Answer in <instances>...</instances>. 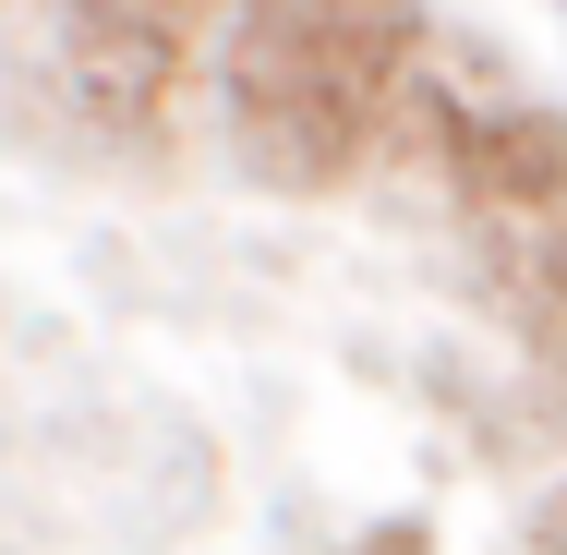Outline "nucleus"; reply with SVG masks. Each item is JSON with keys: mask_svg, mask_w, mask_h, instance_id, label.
<instances>
[{"mask_svg": "<svg viewBox=\"0 0 567 555\" xmlns=\"http://www.w3.org/2000/svg\"><path fill=\"white\" fill-rule=\"evenodd\" d=\"M423 49L435 37L411 0H241V24L218 49L229 145L266 182L327 194L362 157H386V97Z\"/></svg>", "mask_w": 567, "mask_h": 555, "instance_id": "f257e3e1", "label": "nucleus"}, {"mask_svg": "<svg viewBox=\"0 0 567 555\" xmlns=\"http://www.w3.org/2000/svg\"><path fill=\"white\" fill-rule=\"evenodd\" d=\"M49 12V73L61 97L121 133V145H157L169 133V97H182V24L157 12H110V0H37Z\"/></svg>", "mask_w": 567, "mask_h": 555, "instance_id": "f03ea898", "label": "nucleus"}, {"mask_svg": "<svg viewBox=\"0 0 567 555\" xmlns=\"http://www.w3.org/2000/svg\"><path fill=\"white\" fill-rule=\"evenodd\" d=\"M458 206L471 218H495L507 241H532V229H567V121L556 110H483V133L447 157Z\"/></svg>", "mask_w": 567, "mask_h": 555, "instance_id": "7ed1b4c3", "label": "nucleus"}, {"mask_svg": "<svg viewBox=\"0 0 567 555\" xmlns=\"http://www.w3.org/2000/svg\"><path fill=\"white\" fill-rule=\"evenodd\" d=\"M532 555H567V495H544V507H532Z\"/></svg>", "mask_w": 567, "mask_h": 555, "instance_id": "20e7f679", "label": "nucleus"}, {"mask_svg": "<svg viewBox=\"0 0 567 555\" xmlns=\"http://www.w3.org/2000/svg\"><path fill=\"white\" fill-rule=\"evenodd\" d=\"M110 12H157V24H194L206 0H110Z\"/></svg>", "mask_w": 567, "mask_h": 555, "instance_id": "39448f33", "label": "nucleus"}, {"mask_svg": "<svg viewBox=\"0 0 567 555\" xmlns=\"http://www.w3.org/2000/svg\"><path fill=\"white\" fill-rule=\"evenodd\" d=\"M374 555H423V532H411V520H399V532H374Z\"/></svg>", "mask_w": 567, "mask_h": 555, "instance_id": "423d86ee", "label": "nucleus"}]
</instances>
